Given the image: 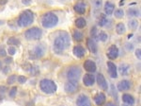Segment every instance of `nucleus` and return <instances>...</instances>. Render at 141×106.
<instances>
[{"mask_svg":"<svg viewBox=\"0 0 141 106\" xmlns=\"http://www.w3.org/2000/svg\"><path fill=\"white\" fill-rule=\"evenodd\" d=\"M107 22H108V20H107L105 15H104V14H101L99 22H98L99 26H100V27H104V26L107 25Z\"/></svg>","mask_w":141,"mask_h":106,"instance_id":"27","label":"nucleus"},{"mask_svg":"<svg viewBox=\"0 0 141 106\" xmlns=\"http://www.w3.org/2000/svg\"><path fill=\"white\" fill-rule=\"evenodd\" d=\"M94 101L98 106L103 105L105 102V95L103 93H98L94 97Z\"/></svg>","mask_w":141,"mask_h":106,"instance_id":"17","label":"nucleus"},{"mask_svg":"<svg viewBox=\"0 0 141 106\" xmlns=\"http://www.w3.org/2000/svg\"><path fill=\"white\" fill-rule=\"evenodd\" d=\"M123 16H124V11H122L121 9H119V10H117V11H115V17H116V18L120 19V18H122Z\"/></svg>","mask_w":141,"mask_h":106,"instance_id":"33","label":"nucleus"},{"mask_svg":"<svg viewBox=\"0 0 141 106\" xmlns=\"http://www.w3.org/2000/svg\"><path fill=\"white\" fill-rule=\"evenodd\" d=\"M118 56H119V48L115 45L111 46L107 50V57L110 60H115L118 58Z\"/></svg>","mask_w":141,"mask_h":106,"instance_id":"10","label":"nucleus"},{"mask_svg":"<svg viewBox=\"0 0 141 106\" xmlns=\"http://www.w3.org/2000/svg\"><path fill=\"white\" fill-rule=\"evenodd\" d=\"M32 54L34 55L35 58H41L44 54V48L42 46H37V47L34 48Z\"/></svg>","mask_w":141,"mask_h":106,"instance_id":"18","label":"nucleus"},{"mask_svg":"<svg viewBox=\"0 0 141 106\" xmlns=\"http://www.w3.org/2000/svg\"><path fill=\"white\" fill-rule=\"evenodd\" d=\"M83 82L86 86H91L95 82V77L92 74H86L83 78Z\"/></svg>","mask_w":141,"mask_h":106,"instance_id":"14","label":"nucleus"},{"mask_svg":"<svg viewBox=\"0 0 141 106\" xmlns=\"http://www.w3.org/2000/svg\"><path fill=\"white\" fill-rule=\"evenodd\" d=\"M17 93V87H12L11 90H10V97L11 98H14L15 97V95H16Z\"/></svg>","mask_w":141,"mask_h":106,"instance_id":"35","label":"nucleus"},{"mask_svg":"<svg viewBox=\"0 0 141 106\" xmlns=\"http://www.w3.org/2000/svg\"><path fill=\"white\" fill-rule=\"evenodd\" d=\"M126 46H127V49H128V50H132V49H133V45H131V44L129 45V44H127Z\"/></svg>","mask_w":141,"mask_h":106,"instance_id":"45","label":"nucleus"},{"mask_svg":"<svg viewBox=\"0 0 141 106\" xmlns=\"http://www.w3.org/2000/svg\"><path fill=\"white\" fill-rule=\"evenodd\" d=\"M70 38L69 33L65 31H61L54 41V49L57 53H62L70 47Z\"/></svg>","mask_w":141,"mask_h":106,"instance_id":"1","label":"nucleus"},{"mask_svg":"<svg viewBox=\"0 0 141 106\" xmlns=\"http://www.w3.org/2000/svg\"><path fill=\"white\" fill-rule=\"evenodd\" d=\"M131 88V82L127 80H123V81H119L118 84V89L119 91H127Z\"/></svg>","mask_w":141,"mask_h":106,"instance_id":"16","label":"nucleus"},{"mask_svg":"<svg viewBox=\"0 0 141 106\" xmlns=\"http://www.w3.org/2000/svg\"><path fill=\"white\" fill-rule=\"evenodd\" d=\"M73 52L77 58H83L85 56V54H86V49L83 47H81V46H76V47L73 48Z\"/></svg>","mask_w":141,"mask_h":106,"instance_id":"15","label":"nucleus"},{"mask_svg":"<svg viewBox=\"0 0 141 106\" xmlns=\"http://www.w3.org/2000/svg\"><path fill=\"white\" fill-rule=\"evenodd\" d=\"M140 53H141L140 48H138V49H136V57H137V59H138V60H140V59H141V55H140Z\"/></svg>","mask_w":141,"mask_h":106,"instance_id":"38","label":"nucleus"},{"mask_svg":"<svg viewBox=\"0 0 141 106\" xmlns=\"http://www.w3.org/2000/svg\"><path fill=\"white\" fill-rule=\"evenodd\" d=\"M115 10V5L111 2H106L104 4V11L107 15H111Z\"/></svg>","mask_w":141,"mask_h":106,"instance_id":"21","label":"nucleus"},{"mask_svg":"<svg viewBox=\"0 0 141 106\" xmlns=\"http://www.w3.org/2000/svg\"><path fill=\"white\" fill-rule=\"evenodd\" d=\"M16 79H17L16 75H11V76H10V77L8 78L7 81H8V84H14V82H15Z\"/></svg>","mask_w":141,"mask_h":106,"instance_id":"34","label":"nucleus"},{"mask_svg":"<svg viewBox=\"0 0 141 106\" xmlns=\"http://www.w3.org/2000/svg\"><path fill=\"white\" fill-rule=\"evenodd\" d=\"M24 36L27 40H40L42 36V31L37 27H34L27 29L24 33Z\"/></svg>","mask_w":141,"mask_h":106,"instance_id":"5","label":"nucleus"},{"mask_svg":"<svg viewBox=\"0 0 141 106\" xmlns=\"http://www.w3.org/2000/svg\"><path fill=\"white\" fill-rule=\"evenodd\" d=\"M76 103H77V106H91L90 99L87 98L86 95H84V94L79 96Z\"/></svg>","mask_w":141,"mask_h":106,"instance_id":"9","label":"nucleus"},{"mask_svg":"<svg viewBox=\"0 0 141 106\" xmlns=\"http://www.w3.org/2000/svg\"><path fill=\"white\" fill-rule=\"evenodd\" d=\"M105 106H116V104L113 103V102H111V101H108V102L105 104Z\"/></svg>","mask_w":141,"mask_h":106,"instance_id":"44","label":"nucleus"},{"mask_svg":"<svg viewBox=\"0 0 141 106\" xmlns=\"http://www.w3.org/2000/svg\"><path fill=\"white\" fill-rule=\"evenodd\" d=\"M84 68L87 70V72L93 73L96 71L97 66H96V64H95L93 61H91V60H87V61H85L84 63Z\"/></svg>","mask_w":141,"mask_h":106,"instance_id":"11","label":"nucleus"},{"mask_svg":"<svg viewBox=\"0 0 141 106\" xmlns=\"http://www.w3.org/2000/svg\"><path fill=\"white\" fill-rule=\"evenodd\" d=\"M33 21H34V15H33L32 11L27 10L20 14L19 18H18V25L22 28H25L31 25Z\"/></svg>","mask_w":141,"mask_h":106,"instance_id":"3","label":"nucleus"},{"mask_svg":"<svg viewBox=\"0 0 141 106\" xmlns=\"http://www.w3.org/2000/svg\"><path fill=\"white\" fill-rule=\"evenodd\" d=\"M97 82L98 85L100 86V88L103 91H106L108 89V84H107V81H106L105 78L103 77V74H98L97 75Z\"/></svg>","mask_w":141,"mask_h":106,"instance_id":"8","label":"nucleus"},{"mask_svg":"<svg viewBox=\"0 0 141 106\" xmlns=\"http://www.w3.org/2000/svg\"><path fill=\"white\" fill-rule=\"evenodd\" d=\"M122 101H124V103L129 104V105H134V103H135V98L130 94L122 95Z\"/></svg>","mask_w":141,"mask_h":106,"instance_id":"20","label":"nucleus"},{"mask_svg":"<svg viewBox=\"0 0 141 106\" xmlns=\"http://www.w3.org/2000/svg\"><path fill=\"white\" fill-rule=\"evenodd\" d=\"M122 106H132V105H129V104H126V103H124V104H122Z\"/></svg>","mask_w":141,"mask_h":106,"instance_id":"48","label":"nucleus"},{"mask_svg":"<svg viewBox=\"0 0 141 106\" xmlns=\"http://www.w3.org/2000/svg\"><path fill=\"white\" fill-rule=\"evenodd\" d=\"M18 81H19V84H23L27 81V78H25L24 76H19V77H18Z\"/></svg>","mask_w":141,"mask_h":106,"instance_id":"36","label":"nucleus"},{"mask_svg":"<svg viewBox=\"0 0 141 106\" xmlns=\"http://www.w3.org/2000/svg\"><path fill=\"white\" fill-rule=\"evenodd\" d=\"M116 31H117L118 34H123L126 31L125 28V26L123 23H119L117 26H116Z\"/></svg>","mask_w":141,"mask_h":106,"instance_id":"26","label":"nucleus"},{"mask_svg":"<svg viewBox=\"0 0 141 106\" xmlns=\"http://www.w3.org/2000/svg\"><path fill=\"white\" fill-rule=\"evenodd\" d=\"M8 44L10 46H19L21 43L17 38H14V37H11L8 40Z\"/></svg>","mask_w":141,"mask_h":106,"instance_id":"28","label":"nucleus"},{"mask_svg":"<svg viewBox=\"0 0 141 106\" xmlns=\"http://www.w3.org/2000/svg\"><path fill=\"white\" fill-rule=\"evenodd\" d=\"M93 6H94L95 11H99L101 8H102V4H103V1L102 0H92Z\"/></svg>","mask_w":141,"mask_h":106,"instance_id":"29","label":"nucleus"},{"mask_svg":"<svg viewBox=\"0 0 141 106\" xmlns=\"http://www.w3.org/2000/svg\"><path fill=\"white\" fill-rule=\"evenodd\" d=\"M7 90L8 89H7L6 86H0V94H1V93H5Z\"/></svg>","mask_w":141,"mask_h":106,"instance_id":"41","label":"nucleus"},{"mask_svg":"<svg viewBox=\"0 0 141 106\" xmlns=\"http://www.w3.org/2000/svg\"><path fill=\"white\" fill-rule=\"evenodd\" d=\"M78 81H69L68 82L65 84V86H64V89L67 93H73L76 92L77 89H78Z\"/></svg>","mask_w":141,"mask_h":106,"instance_id":"7","label":"nucleus"},{"mask_svg":"<svg viewBox=\"0 0 141 106\" xmlns=\"http://www.w3.org/2000/svg\"><path fill=\"white\" fill-rule=\"evenodd\" d=\"M8 71H10V68H8V67H5V68L3 69V72L5 73V74H6V73H8Z\"/></svg>","mask_w":141,"mask_h":106,"instance_id":"46","label":"nucleus"},{"mask_svg":"<svg viewBox=\"0 0 141 106\" xmlns=\"http://www.w3.org/2000/svg\"><path fill=\"white\" fill-rule=\"evenodd\" d=\"M6 54H7V53H6L5 49H4V48H1V49H0V57H5Z\"/></svg>","mask_w":141,"mask_h":106,"instance_id":"39","label":"nucleus"},{"mask_svg":"<svg viewBox=\"0 0 141 106\" xmlns=\"http://www.w3.org/2000/svg\"><path fill=\"white\" fill-rule=\"evenodd\" d=\"M1 68H2V63L0 62V69H1Z\"/></svg>","mask_w":141,"mask_h":106,"instance_id":"49","label":"nucleus"},{"mask_svg":"<svg viewBox=\"0 0 141 106\" xmlns=\"http://www.w3.org/2000/svg\"><path fill=\"white\" fill-rule=\"evenodd\" d=\"M58 23V17L54 12H46L41 18V25L45 28H54Z\"/></svg>","mask_w":141,"mask_h":106,"instance_id":"2","label":"nucleus"},{"mask_svg":"<svg viewBox=\"0 0 141 106\" xmlns=\"http://www.w3.org/2000/svg\"><path fill=\"white\" fill-rule=\"evenodd\" d=\"M138 27V21L137 20H131L129 22V28L132 29H136Z\"/></svg>","mask_w":141,"mask_h":106,"instance_id":"32","label":"nucleus"},{"mask_svg":"<svg viewBox=\"0 0 141 106\" xmlns=\"http://www.w3.org/2000/svg\"><path fill=\"white\" fill-rule=\"evenodd\" d=\"M40 87L42 92L46 94H54L57 89V84H55V81L48 80V79H43L40 82Z\"/></svg>","mask_w":141,"mask_h":106,"instance_id":"4","label":"nucleus"},{"mask_svg":"<svg viewBox=\"0 0 141 106\" xmlns=\"http://www.w3.org/2000/svg\"><path fill=\"white\" fill-rule=\"evenodd\" d=\"M107 38H108V35L105 32H103V31L98 33V39L100 40V41H102V42H105L106 40H107Z\"/></svg>","mask_w":141,"mask_h":106,"instance_id":"30","label":"nucleus"},{"mask_svg":"<svg viewBox=\"0 0 141 106\" xmlns=\"http://www.w3.org/2000/svg\"><path fill=\"white\" fill-rule=\"evenodd\" d=\"M90 35H91V39L95 40V39H98V31H97V28L96 27H93L90 31Z\"/></svg>","mask_w":141,"mask_h":106,"instance_id":"31","label":"nucleus"},{"mask_svg":"<svg viewBox=\"0 0 141 106\" xmlns=\"http://www.w3.org/2000/svg\"><path fill=\"white\" fill-rule=\"evenodd\" d=\"M127 13L129 16L138 17L139 15H140V11H139V10H137V9L136 8H131L127 11Z\"/></svg>","mask_w":141,"mask_h":106,"instance_id":"24","label":"nucleus"},{"mask_svg":"<svg viewBox=\"0 0 141 106\" xmlns=\"http://www.w3.org/2000/svg\"><path fill=\"white\" fill-rule=\"evenodd\" d=\"M133 36V34H129V35H128V38H129V39H130L131 37Z\"/></svg>","mask_w":141,"mask_h":106,"instance_id":"47","label":"nucleus"},{"mask_svg":"<svg viewBox=\"0 0 141 106\" xmlns=\"http://www.w3.org/2000/svg\"><path fill=\"white\" fill-rule=\"evenodd\" d=\"M129 69H130V65L127 64H121L119 67V70L121 75H127Z\"/></svg>","mask_w":141,"mask_h":106,"instance_id":"22","label":"nucleus"},{"mask_svg":"<svg viewBox=\"0 0 141 106\" xmlns=\"http://www.w3.org/2000/svg\"><path fill=\"white\" fill-rule=\"evenodd\" d=\"M107 68H108V73L109 75L111 76V78H117L118 77V72H117V66L116 64H113L112 62H108L107 63Z\"/></svg>","mask_w":141,"mask_h":106,"instance_id":"13","label":"nucleus"},{"mask_svg":"<svg viewBox=\"0 0 141 106\" xmlns=\"http://www.w3.org/2000/svg\"><path fill=\"white\" fill-rule=\"evenodd\" d=\"M74 11L79 14H84L86 12V5L84 3H77L73 7Z\"/></svg>","mask_w":141,"mask_h":106,"instance_id":"19","label":"nucleus"},{"mask_svg":"<svg viewBox=\"0 0 141 106\" xmlns=\"http://www.w3.org/2000/svg\"><path fill=\"white\" fill-rule=\"evenodd\" d=\"M87 48L90 49V51L93 54H96L98 52V46L95 42V40L91 39V38H89L87 40Z\"/></svg>","mask_w":141,"mask_h":106,"instance_id":"12","label":"nucleus"},{"mask_svg":"<svg viewBox=\"0 0 141 106\" xmlns=\"http://www.w3.org/2000/svg\"><path fill=\"white\" fill-rule=\"evenodd\" d=\"M8 52L10 53V55H14L15 54V52H16V50H15V48L14 47H10L8 49Z\"/></svg>","mask_w":141,"mask_h":106,"instance_id":"37","label":"nucleus"},{"mask_svg":"<svg viewBox=\"0 0 141 106\" xmlns=\"http://www.w3.org/2000/svg\"><path fill=\"white\" fill-rule=\"evenodd\" d=\"M73 38L75 40V41H77V42H81L82 40H83V38H84V35H83V33L80 32L79 31H75L73 32Z\"/></svg>","mask_w":141,"mask_h":106,"instance_id":"25","label":"nucleus"},{"mask_svg":"<svg viewBox=\"0 0 141 106\" xmlns=\"http://www.w3.org/2000/svg\"><path fill=\"white\" fill-rule=\"evenodd\" d=\"M8 0H0V5L1 6H4L5 4H7L8 3Z\"/></svg>","mask_w":141,"mask_h":106,"instance_id":"43","label":"nucleus"},{"mask_svg":"<svg viewBox=\"0 0 141 106\" xmlns=\"http://www.w3.org/2000/svg\"><path fill=\"white\" fill-rule=\"evenodd\" d=\"M31 2H32V0H22V3L24 5H29Z\"/></svg>","mask_w":141,"mask_h":106,"instance_id":"40","label":"nucleus"},{"mask_svg":"<svg viewBox=\"0 0 141 106\" xmlns=\"http://www.w3.org/2000/svg\"><path fill=\"white\" fill-rule=\"evenodd\" d=\"M75 26L78 28H83L87 26V21H86L84 18H82V17L77 18V19L75 20Z\"/></svg>","mask_w":141,"mask_h":106,"instance_id":"23","label":"nucleus"},{"mask_svg":"<svg viewBox=\"0 0 141 106\" xmlns=\"http://www.w3.org/2000/svg\"><path fill=\"white\" fill-rule=\"evenodd\" d=\"M11 62H12V59H11V58H6L5 59V63H6V64H11Z\"/></svg>","mask_w":141,"mask_h":106,"instance_id":"42","label":"nucleus"},{"mask_svg":"<svg viewBox=\"0 0 141 106\" xmlns=\"http://www.w3.org/2000/svg\"><path fill=\"white\" fill-rule=\"evenodd\" d=\"M81 69L78 66H72L67 71V78L69 81H78V80L81 77Z\"/></svg>","mask_w":141,"mask_h":106,"instance_id":"6","label":"nucleus"}]
</instances>
